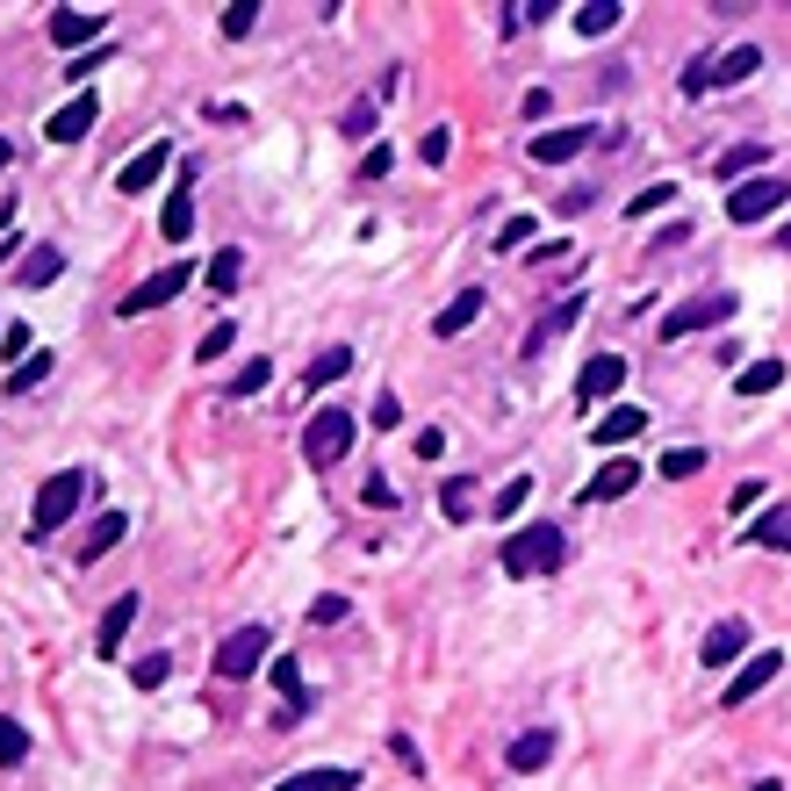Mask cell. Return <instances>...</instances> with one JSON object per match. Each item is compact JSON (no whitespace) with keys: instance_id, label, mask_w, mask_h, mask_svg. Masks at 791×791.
Masks as SVG:
<instances>
[{"instance_id":"cell-62","label":"cell","mask_w":791,"mask_h":791,"mask_svg":"<svg viewBox=\"0 0 791 791\" xmlns=\"http://www.w3.org/2000/svg\"><path fill=\"white\" fill-rule=\"evenodd\" d=\"M0 331H8V324H0Z\"/></svg>"},{"instance_id":"cell-1","label":"cell","mask_w":791,"mask_h":791,"mask_svg":"<svg viewBox=\"0 0 791 791\" xmlns=\"http://www.w3.org/2000/svg\"><path fill=\"white\" fill-rule=\"evenodd\" d=\"M497 561H504L511 583H525V575H554L561 561H569V532L547 525V519H540V525H519V532L504 540V554H497Z\"/></svg>"},{"instance_id":"cell-27","label":"cell","mask_w":791,"mask_h":791,"mask_svg":"<svg viewBox=\"0 0 791 791\" xmlns=\"http://www.w3.org/2000/svg\"><path fill=\"white\" fill-rule=\"evenodd\" d=\"M346 368H353V346H324V353L310 360V374H302V389H331V382H346Z\"/></svg>"},{"instance_id":"cell-5","label":"cell","mask_w":791,"mask_h":791,"mask_svg":"<svg viewBox=\"0 0 791 791\" xmlns=\"http://www.w3.org/2000/svg\"><path fill=\"white\" fill-rule=\"evenodd\" d=\"M80 497H87V475H80V468H58V475H51V482H43V490H37V511H29V532H37V540H43V532H58V525L72 519V511H80Z\"/></svg>"},{"instance_id":"cell-13","label":"cell","mask_w":791,"mask_h":791,"mask_svg":"<svg viewBox=\"0 0 791 791\" xmlns=\"http://www.w3.org/2000/svg\"><path fill=\"white\" fill-rule=\"evenodd\" d=\"M590 137H598V130H590V123H569V130H540V137H532V159H540V166H569L575 159V151H590Z\"/></svg>"},{"instance_id":"cell-59","label":"cell","mask_w":791,"mask_h":791,"mask_svg":"<svg viewBox=\"0 0 791 791\" xmlns=\"http://www.w3.org/2000/svg\"><path fill=\"white\" fill-rule=\"evenodd\" d=\"M755 791H784V784H778V778H763V784H755Z\"/></svg>"},{"instance_id":"cell-44","label":"cell","mask_w":791,"mask_h":791,"mask_svg":"<svg viewBox=\"0 0 791 791\" xmlns=\"http://www.w3.org/2000/svg\"><path fill=\"white\" fill-rule=\"evenodd\" d=\"M662 202H677V188H669V180H655V188H641V194H633V202H627V217H655Z\"/></svg>"},{"instance_id":"cell-15","label":"cell","mask_w":791,"mask_h":791,"mask_svg":"<svg viewBox=\"0 0 791 791\" xmlns=\"http://www.w3.org/2000/svg\"><path fill=\"white\" fill-rule=\"evenodd\" d=\"M641 432H648V410L619 403V410H604V418L590 424V447H627V439H641Z\"/></svg>"},{"instance_id":"cell-10","label":"cell","mask_w":791,"mask_h":791,"mask_svg":"<svg viewBox=\"0 0 791 791\" xmlns=\"http://www.w3.org/2000/svg\"><path fill=\"white\" fill-rule=\"evenodd\" d=\"M159 231H166V246H180V238L194 231V159H180V180H173V194H166V209H159Z\"/></svg>"},{"instance_id":"cell-54","label":"cell","mask_w":791,"mask_h":791,"mask_svg":"<svg viewBox=\"0 0 791 791\" xmlns=\"http://www.w3.org/2000/svg\"><path fill=\"white\" fill-rule=\"evenodd\" d=\"M360 497H368L374 511H395V497H389V475H368V482H360Z\"/></svg>"},{"instance_id":"cell-38","label":"cell","mask_w":791,"mask_h":791,"mask_svg":"<svg viewBox=\"0 0 791 791\" xmlns=\"http://www.w3.org/2000/svg\"><path fill=\"white\" fill-rule=\"evenodd\" d=\"M37 382H51V353H29L22 368H8V389H14V395H29Z\"/></svg>"},{"instance_id":"cell-45","label":"cell","mask_w":791,"mask_h":791,"mask_svg":"<svg viewBox=\"0 0 791 791\" xmlns=\"http://www.w3.org/2000/svg\"><path fill=\"white\" fill-rule=\"evenodd\" d=\"M339 619H353V604H346V598H331V590H324V598L310 604V627H339Z\"/></svg>"},{"instance_id":"cell-21","label":"cell","mask_w":791,"mask_h":791,"mask_svg":"<svg viewBox=\"0 0 791 791\" xmlns=\"http://www.w3.org/2000/svg\"><path fill=\"white\" fill-rule=\"evenodd\" d=\"M741 540H749V547H778V554H791V504H770L763 519L741 532Z\"/></svg>"},{"instance_id":"cell-31","label":"cell","mask_w":791,"mask_h":791,"mask_svg":"<svg viewBox=\"0 0 791 791\" xmlns=\"http://www.w3.org/2000/svg\"><path fill=\"white\" fill-rule=\"evenodd\" d=\"M439 511H447V519L453 525H461V519H475V482H468V475H453V482H439Z\"/></svg>"},{"instance_id":"cell-4","label":"cell","mask_w":791,"mask_h":791,"mask_svg":"<svg viewBox=\"0 0 791 791\" xmlns=\"http://www.w3.org/2000/svg\"><path fill=\"white\" fill-rule=\"evenodd\" d=\"M734 310H741L734 288H705V296L677 302V310L662 317V339H683V331H712V324H734Z\"/></svg>"},{"instance_id":"cell-7","label":"cell","mask_w":791,"mask_h":791,"mask_svg":"<svg viewBox=\"0 0 791 791\" xmlns=\"http://www.w3.org/2000/svg\"><path fill=\"white\" fill-rule=\"evenodd\" d=\"M784 180L778 173H755V180H741V188L734 194H727V217H734V223H763V217H778V209H784Z\"/></svg>"},{"instance_id":"cell-26","label":"cell","mask_w":791,"mask_h":791,"mask_svg":"<svg viewBox=\"0 0 791 791\" xmlns=\"http://www.w3.org/2000/svg\"><path fill=\"white\" fill-rule=\"evenodd\" d=\"M123 532H130V519H123V511H109V519H94V525H87V540H80V554H72V561H101V554H109L116 540H123Z\"/></svg>"},{"instance_id":"cell-16","label":"cell","mask_w":791,"mask_h":791,"mask_svg":"<svg viewBox=\"0 0 791 791\" xmlns=\"http://www.w3.org/2000/svg\"><path fill=\"white\" fill-rule=\"evenodd\" d=\"M770 677H784V655H778V648H763V655H749V662H741V677L727 683V705H749V698L763 691Z\"/></svg>"},{"instance_id":"cell-11","label":"cell","mask_w":791,"mask_h":791,"mask_svg":"<svg viewBox=\"0 0 791 791\" xmlns=\"http://www.w3.org/2000/svg\"><path fill=\"white\" fill-rule=\"evenodd\" d=\"M94 116H101V101L80 87V94H72L66 109H51V123H43V137H51V144H80V137L94 130Z\"/></svg>"},{"instance_id":"cell-6","label":"cell","mask_w":791,"mask_h":791,"mask_svg":"<svg viewBox=\"0 0 791 791\" xmlns=\"http://www.w3.org/2000/svg\"><path fill=\"white\" fill-rule=\"evenodd\" d=\"M202 267H188V260H173L166 273H151V281H137L130 296H123V317H151V310H166V302H180V288L194 281Z\"/></svg>"},{"instance_id":"cell-60","label":"cell","mask_w":791,"mask_h":791,"mask_svg":"<svg viewBox=\"0 0 791 791\" xmlns=\"http://www.w3.org/2000/svg\"><path fill=\"white\" fill-rule=\"evenodd\" d=\"M778 246H784V252H791V223H784V231H778Z\"/></svg>"},{"instance_id":"cell-23","label":"cell","mask_w":791,"mask_h":791,"mask_svg":"<svg viewBox=\"0 0 791 791\" xmlns=\"http://www.w3.org/2000/svg\"><path fill=\"white\" fill-rule=\"evenodd\" d=\"M755 66H763V51H755V43H734L727 58H712V87H741V80H755Z\"/></svg>"},{"instance_id":"cell-20","label":"cell","mask_w":791,"mask_h":791,"mask_svg":"<svg viewBox=\"0 0 791 791\" xmlns=\"http://www.w3.org/2000/svg\"><path fill=\"white\" fill-rule=\"evenodd\" d=\"M763 159H770V144H734V151H720V159H712V173H720L727 188H741V180L763 173Z\"/></svg>"},{"instance_id":"cell-29","label":"cell","mask_w":791,"mask_h":791,"mask_svg":"<svg viewBox=\"0 0 791 791\" xmlns=\"http://www.w3.org/2000/svg\"><path fill=\"white\" fill-rule=\"evenodd\" d=\"M202 281H209V288H217V296H231V288H238V281H246V252H238V246H223V252H217V260H209V267H202Z\"/></svg>"},{"instance_id":"cell-42","label":"cell","mask_w":791,"mask_h":791,"mask_svg":"<svg viewBox=\"0 0 791 791\" xmlns=\"http://www.w3.org/2000/svg\"><path fill=\"white\" fill-rule=\"evenodd\" d=\"M267 374H273L267 360H246V368L231 374V389H223V395H260V389H267Z\"/></svg>"},{"instance_id":"cell-34","label":"cell","mask_w":791,"mask_h":791,"mask_svg":"<svg viewBox=\"0 0 791 791\" xmlns=\"http://www.w3.org/2000/svg\"><path fill=\"white\" fill-rule=\"evenodd\" d=\"M166 677H173V655H166V648H159V655H137V662H130V683H137V691H159Z\"/></svg>"},{"instance_id":"cell-39","label":"cell","mask_w":791,"mask_h":791,"mask_svg":"<svg viewBox=\"0 0 791 791\" xmlns=\"http://www.w3.org/2000/svg\"><path fill=\"white\" fill-rule=\"evenodd\" d=\"M231 346H238V324H231V317H223V324H209V331H202V346H194V360H223V353H231Z\"/></svg>"},{"instance_id":"cell-33","label":"cell","mask_w":791,"mask_h":791,"mask_svg":"<svg viewBox=\"0 0 791 791\" xmlns=\"http://www.w3.org/2000/svg\"><path fill=\"white\" fill-rule=\"evenodd\" d=\"M267 677H273V691H281V698H288V720H296V712H302V705H310V691H302V669H296V662H288V655H281V662H273V669H267Z\"/></svg>"},{"instance_id":"cell-52","label":"cell","mask_w":791,"mask_h":791,"mask_svg":"<svg viewBox=\"0 0 791 791\" xmlns=\"http://www.w3.org/2000/svg\"><path fill=\"white\" fill-rule=\"evenodd\" d=\"M374 424H382V432H395V424H403V395H374Z\"/></svg>"},{"instance_id":"cell-35","label":"cell","mask_w":791,"mask_h":791,"mask_svg":"<svg viewBox=\"0 0 791 791\" xmlns=\"http://www.w3.org/2000/svg\"><path fill=\"white\" fill-rule=\"evenodd\" d=\"M525 497H532V475H511V482H504V490H497V497H490V504H482V511H490V519H504V525H511V511H519Z\"/></svg>"},{"instance_id":"cell-61","label":"cell","mask_w":791,"mask_h":791,"mask_svg":"<svg viewBox=\"0 0 791 791\" xmlns=\"http://www.w3.org/2000/svg\"><path fill=\"white\" fill-rule=\"evenodd\" d=\"M8 159H14V151H8V137H0V166H8Z\"/></svg>"},{"instance_id":"cell-49","label":"cell","mask_w":791,"mask_h":791,"mask_svg":"<svg viewBox=\"0 0 791 791\" xmlns=\"http://www.w3.org/2000/svg\"><path fill=\"white\" fill-rule=\"evenodd\" d=\"M109 58H116V43H101V51H87V58H72V80H80V87H87V80H94V72H101V66H109Z\"/></svg>"},{"instance_id":"cell-9","label":"cell","mask_w":791,"mask_h":791,"mask_svg":"<svg viewBox=\"0 0 791 791\" xmlns=\"http://www.w3.org/2000/svg\"><path fill=\"white\" fill-rule=\"evenodd\" d=\"M633 482H641V461H633V453H612V461L583 482V504H619V497H633Z\"/></svg>"},{"instance_id":"cell-19","label":"cell","mask_w":791,"mask_h":791,"mask_svg":"<svg viewBox=\"0 0 791 791\" xmlns=\"http://www.w3.org/2000/svg\"><path fill=\"white\" fill-rule=\"evenodd\" d=\"M504 763L519 770V778H532V770H547V763H554V734H547V727H532V734H519V741L504 749Z\"/></svg>"},{"instance_id":"cell-18","label":"cell","mask_w":791,"mask_h":791,"mask_svg":"<svg viewBox=\"0 0 791 791\" xmlns=\"http://www.w3.org/2000/svg\"><path fill=\"white\" fill-rule=\"evenodd\" d=\"M109 29V14H87V8H51V43H94Z\"/></svg>"},{"instance_id":"cell-50","label":"cell","mask_w":791,"mask_h":791,"mask_svg":"<svg viewBox=\"0 0 791 791\" xmlns=\"http://www.w3.org/2000/svg\"><path fill=\"white\" fill-rule=\"evenodd\" d=\"M410 453H418V461H439V453H447V432H439V424H424V432L410 439Z\"/></svg>"},{"instance_id":"cell-56","label":"cell","mask_w":791,"mask_h":791,"mask_svg":"<svg viewBox=\"0 0 791 791\" xmlns=\"http://www.w3.org/2000/svg\"><path fill=\"white\" fill-rule=\"evenodd\" d=\"M554 260H569V238H547V246H532V267H554Z\"/></svg>"},{"instance_id":"cell-17","label":"cell","mask_w":791,"mask_h":791,"mask_svg":"<svg viewBox=\"0 0 791 791\" xmlns=\"http://www.w3.org/2000/svg\"><path fill=\"white\" fill-rule=\"evenodd\" d=\"M137 612H144V598H137V590H123V598L109 604V612H101V633H94V648L101 655H116V648L130 641V627H137Z\"/></svg>"},{"instance_id":"cell-51","label":"cell","mask_w":791,"mask_h":791,"mask_svg":"<svg viewBox=\"0 0 791 791\" xmlns=\"http://www.w3.org/2000/svg\"><path fill=\"white\" fill-rule=\"evenodd\" d=\"M727 504H734V519H741V511H755V504H763V475L734 482V497H727Z\"/></svg>"},{"instance_id":"cell-48","label":"cell","mask_w":791,"mask_h":791,"mask_svg":"<svg viewBox=\"0 0 791 791\" xmlns=\"http://www.w3.org/2000/svg\"><path fill=\"white\" fill-rule=\"evenodd\" d=\"M339 130H346V137H368V130H374V101H353V109L339 116Z\"/></svg>"},{"instance_id":"cell-12","label":"cell","mask_w":791,"mask_h":791,"mask_svg":"<svg viewBox=\"0 0 791 791\" xmlns=\"http://www.w3.org/2000/svg\"><path fill=\"white\" fill-rule=\"evenodd\" d=\"M166 159H173V144H166V137H159V144H144V151H137V159L123 166V173H116V194H144V188H159V180H166Z\"/></svg>"},{"instance_id":"cell-3","label":"cell","mask_w":791,"mask_h":791,"mask_svg":"<svg viewBox=\"0 0 791 791\" xmlns=\"http://www.w3.org/2000/svg\"><path fill=\"white\" fill-rule=\"evenodd\" d=\"M353 432H360V424H353L346 403H317L310 424H302V453H310V468H331L346 447H353Z\"/></svg>"},{"instance_id":"cell-55","label":"cell","mask_w":791,"mask_h":791,"mask_svg":"<svg viewBox=\"0 0 791 791\" xmlns=\"http://www.w3.org/2000/svg\"><path fill=\"white\" fill-rule=\"evenodd\" d=\"M389 166H395V151H389V144H374V151H368V159H360V173H368V180H382V173H389Z\"/></svg>"},{"instance_id":"cell-30","label":"cell","mask_w":791,"mask_h":791,"mask_svg":"<svg viewBox=\"0 0 791 791\" xmlns=\"http://www.w3.org/2000/svg\"><path fill=\"white\" fill-rule=\"evenodd\" d=\"M619 29V0H583L575 8V37H612Z\"/></svg>"},{"instance_id":"cell-22","label":"cell","mask_w":791,"mask_h":791,"mask_svg":"<svg viewBox=\"0 0 791 791\" xmlns=\"http://www.w3.org/2000/svg\"><path fill=\"white\" fill-rule=\"evenodd\" d=\"M58 273H66V252H58V246H29V252H22V273H14V281H22V288H51Z\"/></svg>"},{"instance_id":"cell-2","label":"cell","mask_w":791,"mask_h":791,"mask_svg":"<svg viewBox=\"0 0 791 791\" xmlns=\"http://www.w3.org/2000/svg\"><path fill=\"white\" fill-rule=\"evenodd\" d=\"M273 655V627H260V619H252V627H238V633H223L217 641V677L223 683H246V677H260V662Z\"/></svg>"},{"instance_id":"cell-14","label":"cell","mask_w":791,"mask_h":791,"mask_svg":"<svg viewBox=\"0 0 791 791\" xmlns=\"http://www.w3.org/2000/svg\"><path fill=\"white\" fill-rule=\"evenodd\" d=\"M741 648H749V627H741V619H720V627H705V641H698V662L727 669V662H741Z\"/></svg>"},{"instance_id":"cell-41","label":"cell","mask_w":791,"mask_h":791,"mask_svg":"<svg viewBox=\"0 0 791 791\" xmlns=\"http://www.w3.org/2000/svg\"><path fill=\"white\" fill-rule=\"evenodd\" d=\"M532 231H540L532 217H511L504 231H497V252H532Z\"/></svg>"},{"instance_id":"cell-46","label":"cell","mask_w":791,"mask_h":791,"mask_svg":"<svg viewBox=\"0 0 791 791\" xmlns=\"http://www.w3.org/2000/svg\"><path fill=\"white\" fill-rule=\"evenodd\" d=\"M447 151H453V137L439 130V123H432V130L418 137V159H424V166H447Z\"/></svg>"},{"instance_id":"cell-47","label":"cell","mask_w":791,"mask_h":791,"mask_svg":"<svg viewBox=\"0 0 791 791\" xmlns=\"http://www.w3.org/2000/svg\"><path fill=\"white\" fill-rule=\"evenodd\" d=\"M712 87V58H691V66H683V101H698Z\"/></svg>"},{"instance_id":"cell-57","label":"cell","mask_w":791,"mask_h":791,"mask_svg":"<svg viewBox=\"0 0 791 791\" xmlns=\"http://www.w3.org/2000/svg\"><path fill=\"white\" fill-rule=\"evenodd\" d=\"M519 109H525V123H540V116H547V109H554V94H547V87H532V94L519 101Z\"/></svg>"},{"instance_id":"cell-53","label":"cell","mask_w":791,"mask_h":791,"mask_svg":"<svg viewBox=\"0 0 791 791\" xmlns=\"http://www.w3.org/2000/svg\"><path fill=\"white\" fill-rule=\"evenodd\" d=\"M677 246H691V217H683V223H662V231H655V252H677Z\"/></svg>"},{"instance_id":"cell-37","label":"cell","mask_w":791,"mask_h":791,"mask_svg":"<svg viewBox=\"0 0 791 791\" xmlns=\"http://www.w3.org/2000/svg\"><path fill=\"white\" fill-rule=\"evenodd\" d=\"M698 468H705V447H669V453H662V475H669V482H691Z\"/></svg>"},{"instance_id":"cell-36","label":"cell","mask_w":791,"mask_h":791,"mask_svg":"<svg viewBox=\"0 0 791 791\" xmlns=\"http://www.w3.org/2000/svg\"><path fill=\"white\" fill-rule=\"evenodd\" d=\"M29 763V727L22 720H0V770Z\"/></svg>"},{"instance_id":"cell-32","label":"cell","mask_w":791,"mask_h":791,"mask_svg":"<svg viewBox=\"0 0 791 791\" xmlns=\"http://www.w3.org/2000/svg\"><path fill=\"white\" fill-rule=\"evenodd\" d=\"M734 389H741V395H770V389H784V360H749Z\"/></svg>"},{"instance_id":"cell-8","label":"cell","mask_w":791,"mask_h":791,"mask_svg":"<svg viewBox=\"0 0 791 791\" xmlns=\"http://www.w3.org/2000/svg\"><path fill=\"white\" fill-rule=\"evenodd\" d=\"M619 389H627V360H619V353H590L583 360V374H575V403H604V395H619Z\"/></svg>"},{"instance_id":"cell-28","label":"cell","mask_w":791,"mask_h":791,"mask_svg":"<svg viewBox=\"0 0 791 791\" xmlns=\"http://www.w3.org/2000/svg\"><path fill=\"white\" fill-rule=\"evenodd\" d=\"M575 317H583V296H569V302H554V310H547V317H540V324H532V339H525V353H540V346H547V339H554V331H569V324H575Z\"/></svg>"},{"instance_id":"cell-43","label":"cell","mask_w":791,"mask_h":791,"mask_svg":"<svg viewBox=\"0 0 791 791\" xmlns=\"http://www.w3.org/2000/svg\"><path fill=\"white\" fill-rule=\"evenodd\" d=\"M29 353H37V346H29V324H8V331H0V360H8V368H22Z\"/></svg>"},{"instance_id":"cell-40","label":"cell","mask_w":791,"mask_h":791,"mask_svg":"<svg viewBox=\"0 0 791 791\" xmlns=\"http://www.w3.org/2000/svg\"><path fill=\"white\" fill-rule=\"evenodd\" d=\"M252 29H260V0H238V8H223V37H252Z\"/></svg>"},{"instance_id":"cell-24","label":"cell","mask_w":791,"mask_h":791,"mask_svg":"<svg viewBox=\"0 0 791 791\" xmlns=\"http://www.w3.org/2000/svg\"><path fill=\"white\" fill-rule=\"evenodd\" d=\"M475 317H482V288H461V296H453L447 310L432 317V331H439V339H453V331H468Z\"/></svg>"},{"instance_id":"cell-25","label":"cell","mask_w":791,"mask_h":791,"mask_svg":"<svg viewBox=\"0 0 791 791\" xmlns=\"http://www.w3.org/2000/svg\"><path fill=\"white\" fill-rule=\"evenodd\" d=\"M273 791H360V770H296Z\"/></svg>"},{"instance_id":"cell-58","label":"cell","mask_w":791,"mask_h":791,"mask_svg":"<svg viewBox=\"0 0 791 791\" xmlns=\"http://www.w3.org/2000/svg\"><path fill=\"white\" fill-rule=\"evenodd\" d=\"M389 749H395V763H403V770H424V763H418V741H410V734H389Z\"/></svg>"}]
</instances>
